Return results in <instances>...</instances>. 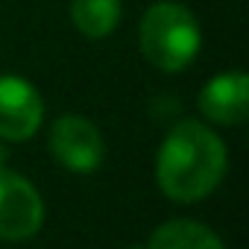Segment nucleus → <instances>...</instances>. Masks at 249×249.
Returning <instances> with one entry per match:
<instances>
[{"label": "nucleus", "mask_w": 249, "mask_h": 249, "mask_svg": "<svg viewBox=\"0 0 249 249\" xmlns=\"http://www.w3.org/2000/svg\"><path fill=\"white\" fill-rule=\"evenodd\" d=\"M50 153L62 167L73 173H94L103 164L106 147H103L100 129L88 117L65 114L50 129Z\"/></svg>", "instance_id": "3"}, {"label": "nucleus", "mask_w": 249, "mask_h": 249, "mask_svg": "<svg viewBox=\"0 0 249 249\" xmlns=\"http://www.w3.org/2000/svg\"><path fill=\"white\" fill-rule=\"evenodd\" d=\"M202 47V33L188 6L156 3L141 18V53L164 73L185 71Z\"/></svg>", "instance_id": "2"}, {"label": "nucleus", "mask_w": 249, "mask_h": 249, "mask_svg": "<svg viewBox=\"0 0 249 249\" xmlns=\"http://www.w3.org/2000/svg\"><path fill=\"white\" fill-rule=\"evenodd\" d=\"M44 117V100L24 76H0V138L27 141Z\"/></svg>", "instance_id": "5"}, {"label": "nucleus", "mask_w": 249, "mask_h": 249, "mask_svg": "<svg viewBox=\"0 0 249 249\" xmlns=\"http://www.w3.org/2000/svg\"><path fill=\"white\" fill-rule=\"evenodd\" d=\"M147 249H223L220 237L194 220H170L159 226L150 237Z\"/></svg>", "instance_id": "7"}, {"label": "nucleus", "mask_w": 249, "mask_h": 249, "mask_svg": "<svg viewBox=\"0 0 249 249\" xmlns=\"http://www.w3.org/2000/svg\"><path fill=\"white\" fill-rule=\"evenodd\" d=\"M199 111L211 120V123H243L249 114V79L240 71H229V73H217L214 79H208V85L199 91Z\"/></svg>", "instance_id": "6"}, {"label": "nucleus", "mask_w": 249, "mask_h": 249, "mask_svg": "<svg viewBox=\"0 0 249 249\" xmlns=\"http://www.w3.org/2000/svg\"><path fill=\"white\" fill-rule=\"evenodd\" d=\"M226 144L217 132H211L199 120H182L164 138L156 176L161 191L176 202H196L205 199L220 179L226 176Z\"/></svg>", "instance_id": "1"}, {"label": "nucleus", "mask_w": 249, "mask_h": 249, "mask_svg": "<svg viewBox=\"0 0 249 249\" xmlns=\"http://www.w3.org/2000/svg\"><path fill=\"white\" fill-rule=\"evenodd\" d=\"M129 249H147V246H129Z\"/></svg>", "instance_id": "9"}, {"label": "nucleus", "mask_w": 249, "mask_h": 249, "mask_svg": "<svg viewBox=\"0 0 249 249\" xmlns=\"http://www.w3.org/2000/svg\"><path fill=\"white\" fill-rule=\"evenodd\" d=\"M44 223L38 191L18 173L0 170V240H27Z\"/></svg>", "instance_id": "4"}, {"label": "nucleus", "mask_w": 249, "mask_h": 249, "mask_svg": "<svg viewBox=\"0 0 249 249\" xmlns=\"http://www.w3.org/2000/svg\"><path fill=\"white\" fill-rule=\"evenodd\" d=\"M71 21L85 38H106L120 24V0H71Z\"/></svg>", "instance_id": "8"}]
</instances>
